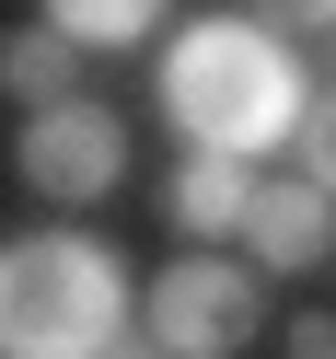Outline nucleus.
<instances>
[{
	"instance_id": "obj_6",
	"label": "nucleus",
	"mask_w": 336,
	"mask_h": 359,
	"mask_svg": "<svg viewBox=\"0 0 336 359\" xmlns=\"http://www.w3.org/2000/svg\"><path fill=\"white\" fill-rule=\"evenodd\" d=\"M255 174H267V163H232V151H174V174H163V220H174V243H243Z\"/></svg>"
},
{
	"instance_id": "obj_8",
	"label": "nucleus",
	"mask_w": 336,
	"mask_h": 359,
	"mask_svg": "<svg viewBox=\"0 0 336 359\" xmlns=\"http://www.w3.org/2000/svg\"><path fill=\"white\" fill-rule=\"evenodd\" d=\"M0 93H24V116L58 104V93H81V47L58 24H12V35H0Z\"/></svg>"
},
{
	"instance_id": "obj_3",
	"label": "nucleus",
	"mask_w": 336,
	"mask_h": 359,
	"mask_svg": "<svg viewBox=\"0 0 336 359\" xmlns=\"http://www.w3.org/2000/svg\"><path fill=\"white\" fill-rule=\"evenodd\" d=\"M140 336L163 359H243L267 336V278L232 255V243H186L174 266L140 278Z\"/></svg>"
},
{
	"instance_id": "obj_11",
	"label": "nucleus",
	"mask_w": 336,
	"mask_h": 359,
	"mask_svg": "<svg viewBox=\"0 0 336 359\" xmlns=\"http://www.w3.org/2000/svg\"><path fill=\"white\" fill-rule=\"evenodd\" d=\"M290 359H336V313H302L290 325Z\"/></svg>"
},
{
	"instance_id": "obj_2",
	"label": "nucleus",
	"mask_w": 336,
	"mask_h": 359,
	"mask_svg": "<svg viewBox=\"0 0 336 359\" xmlns=\"http://www.w3.org/2000/svg\"><path fill=\"white\" fill-rule=\"evenodd\" d=\"M140 325V266L105 232H12L0 243V359H105Z\"/></svg>"
},
{
	"instance_id": "obj_10",
	"label": "nucleus",
	"mask_w": 336,
	"mask_h": 359,
	"mask_svg": "<svg viewBox=\"0 0 336 359\" xmlns=\"http://www.w3.org/2000/svg\"><path fill=\"white\" fill-rule=\"evenodd\" d=\"M243 12H255L267 35H290V47H313V35L336 24V0H243Z\"/></svg>"
},
{
	"instance_id": "obj_7",
	"label": "nucleus",
	"mask_w": 336,
	"mask_h": 359,
	"mask_svg": "<svg viewBox=\"0 0 336 359\" xmlns=\"http://www.w3.org/2000/svg\"><path fill=\"white\" fill-rule=\"evenodd\" d=\"M35 24H58L81 58H116V47H151L174 24V0H35Z\"/></svg>"
},
{
	"instance_id": "obj_9",
	"label": "nucleus",
	"mask_w": 336,
	"mask_h": 359,
	"mask_svg": "<svg viewBox=\"0 0 336 359\" xmlns=\"http://www.w3.org/2000/svg\"><path fill=\"white\" fill-rule=\"evenodd\" d=\"M290 151H302V174L336 197V81H313V104H302V128H290Z\"/></svg>"
},
{
	"instance_id": "obj_5",
	"label": "nucleus",
	"mask_w": 336,
	"mask_h": 359,
	"mask_svg": "<svg viewBox=\"0 0 336 359\" xmlns=\"http://www.w3.org/2000/svg\"><path fill=\"white\" fill-rule=\"evenodd\" d=\"M243 266H255V278H313V266H336V197L313 186L302 163H290V174H255Z\"/></svg>"
},
{
	"instance_id": "obj_1",
	"label": "nucleus",
	"mask_w": 336,
	"mask_h": 359,
	"mask_svg": "<svg viewBox=\"0 0 336 359\" xmlns=\"http://www.w3.org/2000/svg\"><path fill=\"white\" fill-rule=\"evenodd\" d=\"M151 104H163L174 151H232V163H267V151H290V128H302V104H313V47L267 35L255 12H197V24H163Z\"/></svg>"
},
{
	"instance_id": "obj_4",
	"label": "nucleus",
	"mask_w": 336,
	"mask_h": 359,
	"mask_svg": "<svg viewBox=\"0 0 336 359\" xmlns=\"http://www.w3.org/2000/svg\"><path fill=\"white\" fill-rule=\"evenodd\" d=\"M12 174H24L47 209H105L128 186V116L105 93H58L12 128Z\"/></svg>"
},
{
	"instance_id": "obj_12",
	"label": "nucleus",
	"mask_w": 336,
	"mask_h": 359,
	"mask_svg": "<svg viewBox=\"0 0 336 359\" xmlns=\"http://www.w3.org/2000/svg\"><path fill=\"white\" fill-rule=\"evenodd\" d=\"M313 81H336V24H325V35H313Z\"/></svg>"
},
{
	"instance_id": "obj_13",
	"label": "nucleus",
	"mask_w": 336,
	"mask_h": 359,
	"mask_svg": "<svg viewBox=\"0 0 336 359\" xmlns=\"http://www.w3.org/2000/svg\"><path fill=\"white\" fill-rule=\"evenodd\" d=\"M105 359H163V348H151V336H140V325H128V336H116V348H105Z\"/></svg>"
}]
</instances>
